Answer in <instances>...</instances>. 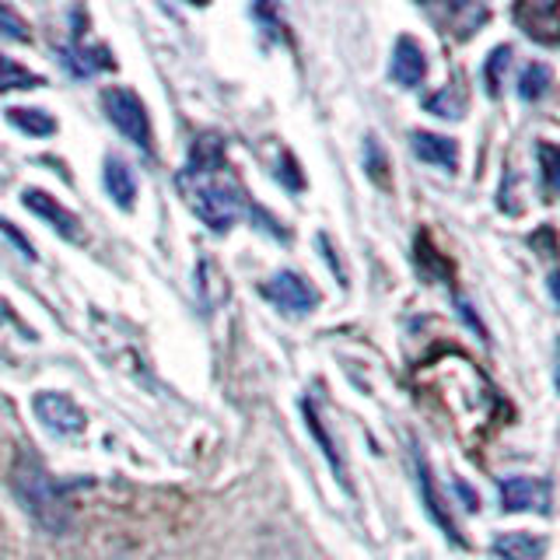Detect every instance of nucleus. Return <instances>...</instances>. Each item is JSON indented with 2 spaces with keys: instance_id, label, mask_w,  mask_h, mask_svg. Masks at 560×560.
Wrapping results in <instances>:
<instances>
[{
  "instance_id": "21",
  "label": "nucleus",
  "mask_w": 560,
  "mask_h": 560,
  "mask_svg": "<svg viewBox=\"0 0 560 560\" xmlns=\"http://www.w3.org/2000/svg\"><path fill=\"white\" fill-rule=\"evenodd\" d=\"M0 35L11 39V43H32V32L22 22V14H18L14 8H8V4H0Z\"/></svg>"
},
{
  "instance_id": "12",
  "label": "nucleus",
  "mask_w": 560,
  "mask_h": 560,
  "mask_svg": "<svg viewBox=\"0 0 560 560\" xmlns=\"http://www.w3.org/2000/svg\"><path fill=\"white\" fill-rule=\"evenodd\" d=\"M490 553L498 560H542L547 557V539L529 533H504L490 542Z\"/></svg>"
},
{
  "instance_id": "5",
  "label": "nucleus",
  "mask_w": 560,
  "mask_h": 560,
  "mask_svg": "<svg viewBox=\"0 0 560 560\" xmlns=\"http://www.w3.org/2000/svg\"><path fill=\"white\" fill-rule=\"evenodd\" d=\"M35 417L57 434H81L84 410L67 393H39L35 396Z\"/></svg>"
},
{
  "instance_id": "26",
  "label": "nucleus",
  "mask_w": 560,
  "mask_h": 560,
  "mask_svg": "<svg viewBox=\"0 0 560 560\" xmlns=\"http://www.w3.org/2000/svg\"><path fill=\"white\" fill-rule=\"evenodd\" d=\"M0 319H4V302H0Z\"/></svg>"
},
{
  "instance_id": "22",
  "label": "nucleus",
  "mask_w": 560,
  "mask_h": 560,
  "mask_svg": "<svg viewBox=\"0 0 560 560\" xmlns=\"http://www.w3.org/2000/svg\"><path fill=\"white\" fill-rule=\"evenodd\" d=\"M428 113L442 116V119H459L463 116V98H459V92H448V88L434 92L428 98Z\"/></svg>"
},
{
  "instance_id": "13",
  "label": "nucleus",
  "mask_w": 560,
  "mask_h": 560,
  "mask_svg": "<svg viewBox=\"0 0 560 560\" xmlns=\"http://www.w3.org/2000/svg\"><path fill=\"white\" fill-rule=\"evenodd\" d=\"M105 189H109V197H113L122 210H133L137 183H133L130 165L122 162V158H109V162H105Z\"/></svg>"
},
{
  "instance_id": "18",
  "label": "nucleus",
  "mask_w": 560,
  "mask_h": 560,
  "mask_svg": "<svg viewBox=\"0 0 560 560\" xmlns=\"http://www.w3.org/2000/svg\"><path fill=\"white\" fill-rule=\"evenodd\" d=\"M550 84H553V74H550V67L547 63H525V70L518 74V98L522 102H539L542 95L550 92Z\"/></svg>"
},
{
  "instance_id": "2",
  "label": "nucleus",
  "mask_w": 560,
  "mask_h": 560,
  "mask_svg": "<svg viewBox=\"0 0 560 560\" xmlns=\"http://www.w3.org/2000/svg\"><path fill=\"white\" fill-rule=\"evenodd\" d=\"M11 487H14V498L22 501L25 512L43 525L46 533H67L70 525V508L60 494L57 480L49 477V469L35 459L32 452L18 455V463L11 469Z\"/></svg>"
},
{
  "instance_id": "1",
  "label": "nucleus",
  "mask_w": 560,
  "mask_h": 560,
  "mask_svg": "<svg viewBox=\"0 0 560 560\" xmlns=\"http://www.w3.org/2000/svg\"><path fill=\"white\" fill-rule=\"evenodd\" d=\"M179 192L189 210L210 232H228L245 210V192L238 179L228 172L224 144L218 133H203L189 151V165L179 172Z\"/></svg>"
},
{
  "instance_id": "9",
  "label": "nucleus",
  "mask_w": 560,
  "mask_h": 560,
  "mask_svg": "<svg viewBox=\"0 0 560 560\" xmlns=\"http://www.w3.org/2000/svg\"><path fill=\"white\" fill-rule=\"evenodd\" d=\"M393 81L399 88H417L420 81H424L428 74V57H424V49H420L417 39H410V35H399L396 39V49H393Z\"/></svg>"
},
{
  "instance_id": "25",
  "label": "nucleus",
  "mask_w": 560,
  "mask_h": 560,
  "mask_svg": "<svg viewBox=\"0 0 560 560\" xmlns=\"http://www.w3.org/2000/svg\"><path fill=\"white\" fill-rule=\"evenodd\" d=\"M368 154H372V162H368V165H372V168H368V172H372L375 179L382 183V168H385V162H382V151H378V144H375V140H368Z\"/></svg>"
},
{
  "instance_id": "16",
  "label": "nucleus",
  "mask_w": 560,
  "mask_h": 560,
  "mask_svg": "<svg viewBox=\"0 0 560 560\" xmlns=\"http://www.w3.org/2000/svg\"><path fill=\"white\" fill-rule=\"evenodd\" d=\"M8 122L28 137H52L57 133V119H52L46 109H22V105H14V109H8Z\"/></svg>"
},
{
  "instance_id": "15",
  "label": "nucleus",
  "mask_w": 560,
  "mask_h": 560,
  "mask_svg": "<svg viewBox=\"0 0 560 560\" xmlns=\"http://www.w3.org/2000/svg\"><path fill=\"white\" fill-rule=\"evenodd\" d=\"M557 0H547V4H522L518 8V22L529 32L533 25H542L539 28V43H557Z\"/></svg>"
},
{
  "instance_id": "6",
  "label": "nucleus",
  "mask_w": 560,
  "mask_h": 560,
  "mask_svg": "<svg viewBox=\"0 0 560 560\" xmlns=\"http://www.w3.org/2000/svg\"><path fill=\"white\" fill-rule=\"evenodd\" d=\"M22 203L32 210L35 218H43L52 232H60L67 242H84V232H81V221L70 214V210L57 200V197H49L46 189H25L22 192Z\"/></svg>"
},
{
  "instance_id": "14",
  "label": "nucleus",
  "mask_w": 560,
  "mask_h": 560,
  "mask_svg": "<svg viewBox=\"0 0 560 560\" xmlns=\"http://www.w3.org/2000/svg\"><path fill=\"white\" fill-rule=\"evenodd\" d=\"M197 298H200V305L207 312H214L228 298V284H224V277L218 270V262L210 256H203L200 267H197Z\"/></svg>"
},
{
  "instance_id": "4",
  "label": "nucleus",
  "mask_w": 560,
  "mask_h": 560,
  "mask_svg": "<svg viewBox=\"0 0 560 560\" xmlns=\"http://www.w3.org/2000/svg\"><path fill=\"white\" fill-rule=\"evenodd\" d=\"M262 298H267V302H273L277 308L294 312V315L315 312V308H319V302H323L319 288H315L312 280H305L302 273H294V270L273 273L267 284H262Z\"/></svg>"
},
{
  "instance_id": "7",
  "label": "nucleus",
  "mask_w": 560,
  "mask_h": 560,
  "mask_svg": "<svg viewBox=\"0 0 560 560\" xmlns=\"http://www.w3.org/2000/svg\"><path fill=\"white\" fill-rule=\"evenodd\" d=\"M501 508L504 512H550V483L533 477H508L501 483Z\"/></svg>"
},
{
  "instance_id": "10",
  "label": "nucleus",
  "mask_w": 560,
  "mask_h": 560,
  "mask_svg": "<svg viewBox=\"0 0 560 560\" xmlns=\"http://www.w3.org/2000/svg\"><path fill=\"white\" fill-rule=\"evenodd\" d=\"M410 148H413V154L420 158V162H428V165H438V168H445V172L459 168V144H455L452 137L413 130L410 133Z\"/></svg>"
},
{
  "instance_id": "8",
  "label": "nucleus",
  "mask_w": 560,
  "mask_h": 560,
  "mask_svg": "<svg viewBox=\"0 0 560 560\" xmlns=\"http://www.w3.org/2000/svg\"><path fill=\"white\" fill-rule=\"evenodd\" d=\"M413 469H417V487H420V498H424V508H428V515L442 525L445 529V536H452L455 542L463 547V536H459V525H455V518L448 515V504L442 501V494H438V487H434V480H431V466H428V459L420 452H413Z\"/></svg>"
},
{
  "instance_id": "3",
  "label": "nucleus",
  "mask_w": 560,
  "mask_h": 560,
  "mask_svg": "<svg viewBox=\"0 0 560 560\" xmlns=\"http://www.w3.org/2000/svg\"><path fill=\"white\" fill-rule=\"evenodd\" d=\"M102 109L109 116L113 127L130 140L133 148H140L144 154L154 151V133H151V119H148V105L140 102L137 92L122 84H113L102 92Z\"/></svg>"
},
{
  "instance_id": "24",
  "label": "nucleus",
  "mask_w": 560,
  "mask_h": 560,
  "mask_svg": "<svg viewBox=\"0 0 560 560\" xmlns=\"http://www.w3.org/2000/svg\"><path fill=\"white\" fill-rule=\"evenodd\" d=\"M0 232H8V235H11V238L18 242V245H22V253H25L28 259H35V253H32V242H28V238H25L22 232H18V228H14L11 221H0Z\"/></svg>"
},
{
  "instance_id": "11",
  "label": "nucleus",
  "mask_w": 560,
  "mask_h": 560,
  "mask_svg": "<svg viewBox=\"0 0 560 560\" xmlns=\"http://www.w3.org/2000/svg\"><path fill=\"white\" fill-rule=\"evenodd\" d=\"M63 63L70 67V74H78V78H92V74H98V70L116 67L109 49H105V46H84L81 39H74L63 49Z\"/></svg>"
},
{
  "instance_id": "20",
  "label": "nucleus",
  "mask_w": 560,
  "mask_h": 560,
  "mask_svg": "<svg viewBox=\"0 0 560 560\" xmlns=\"http://www.w3.org/2000/svg\"><path fill=\"white\" fill-rule=\"evenodd\" d=\"M508 63H512V46H498V49L487 57L483 81H487V92H490V95H498V92H501V81H504Z\"/></svg>"
},
{
  "instance_id": "17",
  "label": "nucleus",
  "mask_w": 560,
  "mask_h": 560,
  "mask_svg": "<svg viewBox=\"0 0 560 560\" xmlns=\"http://www.w3.org/2000/svg\"><path fill=\"white\" fill-rule=\"evenodd\" d=\"M302 410H305V424H308V431H312V438L319 442V448H323V455L329 459V466H332V472H337V480L350 490V480H347V469H343V459L337 455V448H332V442H329V434H326V428H323V420H319V413H315V407L305 399L302 402Z\"/></svg>"
},
{
  "instance_id": "19",
  "label": "nucleus",
  "mask_w": 560,
  "mask_h": 560,
  "mask_svg": "<svg viewBox=\"0 0 560 560\" xmlns=\"http://www.w3.org/2000/svg\"><path fill=\"white\" fill-rule=\"evenodd\" d=\"M43 74H32L28 67L8 60L0 52V92H28V88H43Z\"/></svg>"
},
{
  "instance_id": "23",
  "label": "nucleus",
  "mask_w": 560,
  "mask_h": 560,
  "mask_svg": "<svg viewBox=\"0 0 560 560\" xmlns=\"http://www.w3.org/2000/svg\"><path fill=\"white\" fill-rule=\"evenodd\" d=\"M553 144H539V158H542V186L547 192H553Z\"/></svg>"
}]
</instances>
